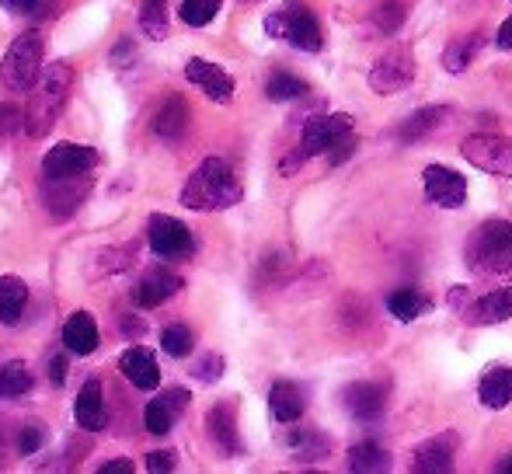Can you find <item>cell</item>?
Listing matches in <instances>:
<instances>
[{"label": "cell", "instance_id": "cell-1", "mask_svg": "<svg viewBox=\"0 0 512 474\" xmlns=\"http://www.w3.org/2000/svg\"><path fill=\"white\" fill-rule=\"evenodd\" d=\"M241 196H244V189H241L237 171L230 168L227 161H220V157H206L189 175V182H185L182 206H189V210H196V213H213V210H230V206H237Z\"/></svg>", "mask_w": 512, "mask_h": 474}, {"label": "cell", "instance_id": "cell-2", "mask_svg": "<svg viewBox=\"0 0 512 474\" xmlns=\"http://www.w3.org/2000/svg\"><path fill=\"white\" fill-rule=\"evenodd\" d=\"M70 88H74V70H70V63L60 60V63L42 67L39 81H35V95H32L28 112H25L28 136H46L49 129L56 126L60 112L67 109Z\"/></svg>", "mask_w": 512, "mask_h": 474}, {"label": "cell", "instance_id": "cell-3", "mask_svg": "<svg viewBox=\"0 0 512 474\" xmlns=\"http://www.w3.org/2000/svg\"><path fill=\"white\" fill-rule=\"evenodd\" d=\"M464 262L478 276H506L512 272V224L509 220H485L467 237Z\"/></svg>", "mask_w": 512, "mask_h": 474}, {"label": "cell", "instance_id": "cell-4", "mask_svg": "<svg viewBox=\"0 0 512 474\" xmlns=\"http://www.w3.org/2000/svg\"><path fill=\"white\" fill-rule=\"evenodd\" d=\"M265 28H269V35L286 39L293 49H300V53H317V49L324 46L321 21H317L314 11H310L307 4H300V0H286V4L265 21Z\"/></svg>", "mask_w": 512, "mask_h": 474}, {"label": "cell", "instance_id": "cell-5", "mask_svg": "<svg viewBox=\"0 0 512 474\" xmlns=\"http://www.w3.org/2000/svg\"><path fill=\"white\" fill-rule=\"evenodd\" d=\"M42 74V35L39 32H25L11 42V49L0 60V81L7 91H18L25 95L28 88H35Z\"/></svg>", "mask_w": 512, "mask_h": 474}, {"label": "cell", "instance_id": "cell-6", "mask_svg": "<svg viewBox=\"0 0 512 474\" xmlns=\"http://www.w3.org/2000/svg\"><path fill=\"white\" fill-rule=\"evenodd\" d=\"M356 122L345 112L335 116H310L304 122V133H300V157H321V154H335L345 143H356L352 136Z\"/></svg>", "mask_w": 512, "mask_h": 474}, {"label": "cell", "instance_id": "cell-7", "mask_svg": "<svg viewBox=\"0 0 512 474\" xmlns=\"http://www.w3.org/2000/svg\"><path fill=\"white\" fill-rule=\"evenodd\" d=\"M467 164H474L478 171H488V175H499L512 182V140L499 133H474L464 140L460 147Z\"/></svg>", "mask_w": 512, "mask_h": 474}, {"label": "cell", "instance_id": "cell-8", "mask_svg": "<svg viewBox=\"0 0 512 474\" xmlns=\"http://www.w3.org/2000/svg\"><path fill=\"white\" fill-rule=\"evenodd\" d=\"M147 244H150V251H154L157 258H164V262L189 258L192 251H196V237H192L189 227H185L182 220H175V217H164V213L150 217Z\"/></svg>", "mask_w": 512, "mask_h": 474}, {"label": "cell", "instance_id": "cell-9", "mask_svg": "<svg viewBox=\"0 0 512 474\" xmlns=\"http://www.w3.org/2000/svg\"><path fill=\"white\" fill-rule=\"evenodd\" d=\"M411 81H415V56L408 46H391L370 67V88L377 95H398Z\"/></svg>", "mask_w": 512, "mask_h": 474}, {"label": "cell", "instance_id": "cell-10", "mask_svg": "<svg viewBox=\"0 0 512 474\" xmlns=\"http://www.w3.org/2000/svg\"><path fill=\"white\" fill-rule=\"evenodd\" d=\"M422 189L425 199L439 210H460L467 203V178L446 164H429L422 171Z\"/></svg>", "mask_w": 512, "mask_h": 474}, {"label": "cell", "instance_id": "cell-11", "mask_svg": "<svg viewBox=\"0 0 512 474\" xmlns=\"http://www.w3.org/2000/svg\"><path fill=\"white\" fill-rule=\"evenodd\" d=\"M98 164V150L84 143H56L42 157V178H81L91 175Z\"/></svg>", "mask_w": 512, "mask_h": 474}, {"label": "cell", "instance_id": "cell-12", "mask_svg": "<svg viewBox=\"0 0 512 474\" xmlns=\"http://www.w3.org/2000/svg\"><path fill=\"white\" fill-rule=\"evenodd\" d=\"M91 192V178L81 175V178H46L42 185V199H46V210L49 217L56 220H67L81 210V203L88 199Z\"/></svg>", "mask_w": 512, "mask_h": 474}, {"label": "cell", "instance_id": "cell-13", "mask_svg": "<svg viewBox=\"0 0 512 474\" xmlns=\"http://www.w3.org/2000/svg\"><path fill=\"white\" fill-rule=\"evenodd\" d=\"M457 447H460V436L453 429L446 433H436L429 440H422L411 454V468L425 471V474H450L453 464H457Z\"/></svg>", "mask_w": 512, "mask_h": 474}, {"label": "cell", "instance_id": "cell-14", "mask_svg": "<svg viewBox=\"0 0 512 474\" xmlns=\"http://www.w3.org/2000/svg\"><path fill=\"white\" fill-rule=\"evenodd\" d=\"M342 401L349 408V415L356 422H377L387 408V387L373 384V380H359V384H349L342 391Z\"/></svg>", "mask_w": 512, "mask_h": 474}, {"label": "cell", "instance_id": "cell-15", "mask_svg": "<svg viewBox=\"0 0 512 474\" xmlns=\"http://www.w3.org/2000/svg\"><path fill=\"white\" fill-rule=\"evenodd\" d=\"M185 405H189V391H182V387H171V391L157 394L154 401H147V408H143V426H147V433H154V436L171 433V426H175V419L185 412Z\"/></svg>", "mask_w": 512, "mask_h": 474}, {"label": "cell", "instance_id": "cell-16", "mask_svg": "<svg viewBox=\"0 0 512 474\" xmlns=\"http://www.w3.org/2000/svg\"><path fill=\"white\" fill-rule=\"evenodd\" d=\"M185 77H189L196 88H203V95L209 98V102L227 105L230 98H234V77H230L223 67H216V63L199 60L196 56V60L185 63Z\"/></svg>", "mask_w": 512, "mask_h": 474}, {"label": "cell", "instance_id": "cell-17", "mask_svg": "<svg viewBox=\"0 0 512 474\" xmlns=\"http://www.w3.org/2000/svg\"><path fill=\"white\" fill-rule=\"evenodd\" d=\"M509 318H512V286L485 293V297L471 300V304L464 307V321H467V325H474V328L502 325V321H509Z\"/></svg>", "mask_w": 512, "mask_h": 474}, {"label": "cell", "instance_id": "cell-18", "mask_svg": "<svg viewBox=\"0 0 512 474\" xmlns=\"http://www.w3.org/2000/svg\"><path fill=\"white\" fill-rule=\"evenodd\" d=\"M178 290H182V276H175L171 269L157 265V269H150L147 276L140 279V286H136L133 297L140 307H161V304H168Z\"/></svg>", "mask_w": 512, "mask_h": 474}, {"label": "cell", "instance_id": "cell-19", "mask_svg": "<svg viewBox=\"0 0 512 474\" xmlns=\"http://www.w3.org/2000/svg\"><path fill=\"white\" fill-rule=\"evenodd\" d=\"M206 426H209V436H213V443L223 450V454H227V457L241 454V436H237V408H234V401H220L216 408H209Z\"/></svg>", "mask_w": 512, "mask_h": 474}, {"label": "cell", "instance_id": "cell-20", "mask_svg": "<svg viewBox=\"0 0 512 474\" xmlns=\"http://www.w3.org/2000/svg\"><path fill=\"white\" fill-rule=\"evenodd\" d=\"M119 370H122V377L133 387H140V391H154V387L161 384V370H157L154 353H147V349H140V346L126 349V353L119 356Z\"/></svg>", "mask_w": 512, "mask_h": 474}, {"label": "cell", "instance_id": "cell-21", "mask_svg": "<svg viewBox=\"0 0 512 474\" xmlns=\"http://www.w3.org/2000/svg\"><path fill=\"white\" fill-rule=\"evenodd\" d=\"M74 419H77V426L88 429V433L105 429L108 412H105V391L98 380H88V384L81 387V394H77V401H74Z\"/></svg>", "mask_w": 512, "mask_h": 474}, {"label": "cell", "instance_id": "cell-22", "mask_svg": "<svg viewBox=\"0 0 512 474\" xmlns=\"http://www.w3.org/2000/svg\"><path fill=\"white\" fill-rule=\"evenodd\" d=\"M63 346L70 356H91L98 349V325L88 311L70 314V321L63 325Z\"/></svg>", "mask_w": 512, "mask_h": 474}, {"label": "cell", "instance_id": "cell-23", "mask_svg": "<svg viewBox=\"0 0 512 474\" xmlns=\"http://www.w3.org/2000/svg\"><path fill=\"white\" fill-rule=\"evenodd\" d=\"M446 119H450V109H446V105H429V109L411 112V116L398 126V133L394 136H398L401 143H422L425 136L436 133Z\"/></svg>", "mask_w": 512, "mask_h": 474}, {"label": "cell", "instance_id": "cell-24", "mask_svg": "<svg viewBox=\"0 0 512 474\" xmlns=\"http://www.w3.org/2000/svg\"><path fill=\"white\" fill-rule=\"evenodd\" d=\"M478 401L492 412L509 408L512 401V366H492L478 384Z\"/></svg>", "mask_w": 512, "mask_h": 474}, {"label": "cell", "instance_id": "cell-25", "mask_svg": "<svg viewBox=\"0 0 512 474\" xmlns=\"http://www.w3.org/2000/svg\"><path fill=\"white\" fill-rule=\"evenodd\" d=\"M185 129H189V105H185L182 95H171L168 102L157 109L154 116V133L161 136V140H182Z\"/></svg>", "mask_w": 512, "mask_h": 474}, {"label": "cell", "instance_id": "cell-26", "mask_svg": "<svg viewBox=\"0 0 512 474\" xmlns=\"http://www.w3.org/2000/svg\"><path fill=\"white\" fill-rule=\"evenodd\" d=\"M269 408H272V419L276 422H297L300 415H304V391H300L297 384H290V380H279V384H272L269 391Z\"/></svg>", "mask_w": 512, "mask_h": 474}, {"label": "cell", "instance_id": "cell-27", "mask_svg": "<svg viewBox=\"0 0 512 474\" xmlns=\"http://www.w3.org/2000/svg\"><path fill=\"white\" fill-rule=\"evenodd\" d=\"M481 49H485V32H471V35H464V39H453L450 46L443 49V70L446 74H464V70L478 60Z\"/></svg>", "mask_w": 512, "mask_h": 474}, {"label": "cell", "instance_id": "cell-28", "mask_svg": "<svg viewBox=\"0 0 512 474\" xmlns=\"http://www.w3.org/2000/svg\"><path fill=\"white\" fill-rule=\"evenodd\" d=\"M286 447H290V454L297 457L300 464L324 461V457L331 454L328 436H321L317 429H293V433L286 436Z\"/></svg>", "mask_w": 512, "mask_h": 474}, {"label": "cell", "instance_id": "cell-29", "mask_svg": "<svg viewBox=\"0 0 512 474\" xmlns=\"http://www.w3.org/2000/svg\"><path fill=\"white\" fill-rule=\"evenodd\" d=\"M28 307V286L18 276H0V325H18Z\"/></svg>", "mask_w": 512, "mask_h": 474}, {"label": "cell", "instance_id": "cell-30", "mask_svg": "<svg viewBox=\"0 0 512 474\" xmlns=\"http://www.w3.org/2000/svg\"><path fill=\"white\" fill-rule=\"evenodd\" d=\"M429 307H432V300L425 297V293L411 290V286H401V290H394L391 297H387V311H391V318L405 321V325H411L415 318H422Z\"/></svg>", "mask_w": 512, "mask_h": 474}, {"label": "cell", "instance_id": "cell-31", "mask_svg": "<svg viewBox=\"0 0 512 474\" xmlns=\"http://www.w3.org/2000/svg\"><path fill=\"white\" fill-rule=\"evenodd\" d=\"M387 468H391V454H387L377 440H363L349 450V471L377 474V471H387Z\"/></svg>", "mask_w": 512, "mask_h": 474}, {"label": "cell", "instance_id": "cell-32", "mask_svg": "<svg viewBox=\"0 0 512 474\" xmlns=\"http://www.w3.org/2000/svg\"><path fill=\"white\" fill-rule=\"evenodd\" d=\"M35 384L32 370L25 363H0V398H21Z\"/></svg>", "mask_w": 512, "mask_h": 474}, {"label": "cell", "instance_id": "cell-33", "mask_svg": "<svg viewBox=\"0 0 512 474\" xmlns=\"http://www.w3.org/2000/svg\"><path fill=\"white\" fill-rule=\"evenodd\" d=\"M265 95H269V102H300V98L310 95V88H307V81L279 70V74H272L269 84H265Z\"/></svg>", "mask_w": 512, "mask_h": 474}, {"label": "cell", "instance_id": "cell-34", "mask_svg": "<svg viewBox=\"0 0 512 474\" xmlns=\"http://www.w3.org/2000/svg\"><path fill=\"white\" fill-rule=\"evenodd\" d=\"M192 346H196V339H192V332L185 325H168L161 332V349L168 356H175V359H182V356H189L192 353Z\"/></svg>", "mask_w": 512, "mask_h": 474}, {"label": "cell", "instance_id": "cell-35", "mask_svg": "<svg viewBox=\"0 0 512 474\" xmlns=\"http://www.w3.org/2000/svg\"><path fill=\"white\" fill-rule=\"evenodd\" d=\"M216 11H220V0H185L178 14H182L185 25L203 28V25H209V21L216 18Z\"/></svg>", "mask_w": 512, "mask_h": 474}, {"label": "cell", "instance_id": "cell-36", "mask_svg": "<svg viewBox=\"0 0 512 474\" xmlns=\"http://www.w3.org/2000/svg\"><path fill=\"white\" fill-rule=\"evenodd\" d=\"M140 25L150 39H164V35H168V14H164V4H143Z\"/></svg>", "mask_w": 512, "mask_h": 474}, {"label": "cell", "instance_id": "cell-37", "mask_svg": "<svg viewBox=\"0 0 512 474\" xmlns=\"http://www.w3.org/2000/svg\"><path fill=\"white\" fill-rule=\"evenodd\" d=\"M42 440H46V433H42V426H25L18 433V450L25 457H32V454H39V447H42Z\"/></svg>", "mask_w": 512, "mask_h": 474}, {"label": "cell", "instance_id": "cell-38", "mask_svg": "<svg viewBox=\"0 0 512 474\" xmlns=\"http://www.w3.org/2000/svg\"><path fill=\"white\" fill-rule=\"evenodd\" d=\"M25 129V116L14 105H0V136H14Z\"/></svg>", "mask_w": 512, "mask_h": 474}, {"label": "cell", "instance_id": "cell-39", "mask_svg": "<svg viewBox=\"0 0 512 474\" xmlns=\"http://www.w3.org/2000/svg\"><path fill=\"white\" fill-rule=\"evenodd\" d=\"M220 373H223V359L216 356V353H209V356H203L196 363V377L203 380V384H213V380H220Z\"/></svg>", "mask_w": 512, "mask_h": 474}, {"label": "cell", "instance_id": "cell-40", "mask_svg": "<svg viewBox=\"0 0 512 474\" xmlns=\"http://www.w3.org/2000/svg\"><path fill=\"white\" fill-rule=\"evenodd\" d=\"M377 21H380V28H384V32H398V25L405 21V7H401V4H384L377 11Z\"/></svg>", "mask_w": 512, "mask_h": 474}, {"label": "cell", "instance_id": "cell-41", "mask_svg": "<svg viewBox=\"0 0 512 474\" xmlns=\"http://www.w3.org/2000/svg\"><path fill=\"white\" fill-rule=\"evenodd\" d=\"M175 468V454L171 450H154L147 454V471H171Z\"/></svg>", "mask_w": 512, "mask_h": 474}, {"label": "cell", "instance_id": "cell-42", "mask_svg": "<svg viewBox=\"0 0 512 474\" xmlns=\"http://www.w3.org/2000/svg\"><path fill=\"white\" fill-rule=\"evenodd\" d=\"M11 14H32L39 7V0H0Z\"/></svg>", "mask_w": 512, "mask_h": 474}, {"label": "cell", "instance_id": "cell-43", "mask_svg": "<svg viewBox=\"0 0 512 474\" xmlns=\"http://www.w3.org/2000/svg\"><path fill=\"white\" fill-rule=\"evenodd\" d=\"M49 370H53V373H49V377H53V384L60 387L63 380H67V359H63V356H56L53 363H49Z\"/></svg>", "mask_w": 512, "mask_h": 474}, {"label": "cell", "instance_id": "cell-44", "mask_svg": "<svg viewBox=\"0 0 512 474\" xmlns=\"http://www.w3.org/2000/svg\"><path fill=\"white\" fill-rule=\"evenodd\" d=\"M102 474H133V461H108L102 464Z\"/></svg>", "mask_w": 512, "mask_h": 474}, {"label": "cell", "instance_id": "cell-45", "mask_svg": "<svg viewBox=\"0 0 512 474\" xmlns=\"http://www.w3.org/2000/svg\"><path fill=\"white\" fill-rule=\"evenodd\" d=\"M499 49H512V14H509V21H502V28H499Z\"/></svg>", "mask_w": 512, "mask_h": 474}, {"label": "cell", "instance_id": "cell-46", "mask_svg": "<svg viewBox=\"0 0 512 474\" xmlns=\"http://www.w3.org/2000/svg\"><path fill=\"white\" fill-rule=\"evenodd\" d=\"M499 471H506V474H512V454L506 457V461H502V464H499Z\"/></svg>", "mask_w": 512, "mask_h": 474}, {"label": "cell", "instance_id": "cell-47", "mask_svg": "<svg viewBox=\"0 0 512 474\" xmlns=\"http://www.w3.org/2000/svg\"><path fill=\"white\" fill-rule=\"evenodd\" d=\"M143 4H164V0H143Z\"/></svg>", "mask_w": 512, "mask_h": 474}, {"label": "cell", "instance_id": "cell-48", "mask_svg": "<svg viewBox=\"0 0 512 474\" xmlns=\"http://www.w3.org/2000/svg\"><path fill=\"white\" fill-rule=\"evenodd\" d=\"M241 4H258V0H241Z\"/></svg>", "mask_w": 512, "mask_h": 474}]
</instances>
